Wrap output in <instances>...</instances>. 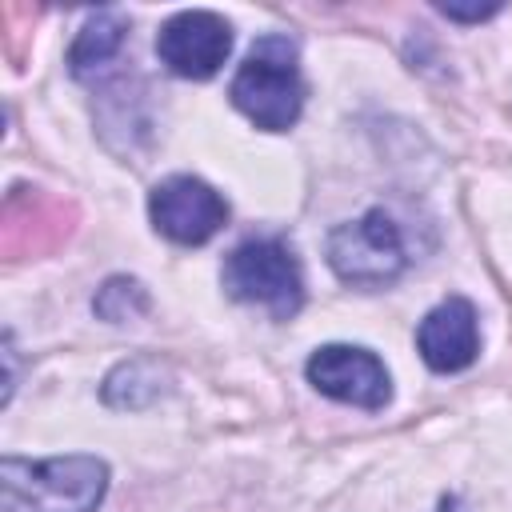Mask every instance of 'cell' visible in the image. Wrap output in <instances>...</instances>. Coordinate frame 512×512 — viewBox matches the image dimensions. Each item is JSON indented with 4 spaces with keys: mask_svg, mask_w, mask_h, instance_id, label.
Masks as SVG:
<instances>
[{
    "mask_svg": "<svg viewBox=\"0 0 512 512\" xmlns=\"http://www.w3.org/2000/svg\"><path fill=\"white\" fill-rule=\"evenodd\" d=\"M108 488V464L96 456H52V460H0V504L4 512H96Z\"/></svg>",
    "mask_w": 512,
    "mask_h": 512,
    "instance_id": "obj_1",
    "label": "cell"
},
{
    "mask_svg": "<svg viewBox=\"0 0 512 512\" xmlns=\"http://www.w3.org/2000/svg\"><path fill=\"white\" fill-rule=\"evenodd\" d=\"M232 104L264 132H284L300 120L304 108V80H300V56L296 44L280 32L260 36L244 64L236 68L228 84Z\"/></svg>",
    "mask_w": 512,
    "mask_h": 512,
    "instance_id": "obj_2",
    "label": "cell"
},
{
    "mask_svg": "<svg viewBox=\"0 0 512 512\" xmlns=\"http://www.w3.org/2000/svg\"><path fill=\"white\" fill-rule=\"evenodd\" d=\"M224 292L240 304H260L268 308L276 320H288L300 312L304 304V272L296 252L284 240L260 236V240H244L224 256L220 268Z\"/></svg>",
    "mask_w": 512,
    "mask_h": 512,
    "instance_id": "obj_3",
    "label": "cell"
},
{
    "mask_svg": "<svg viewBox=\"0 0 512 512\" xmlns=\"http://www.w3.org/2000/svg\"><path fill=\"white\" fill-rule=\"evenodd\" d=\"M404 260L408 256H404L400 228L380 208L364 212L360 220L336 224L328 232V264L344 284H356V288L392 284L404 272Z\"/></svg>",
    "mask_w": 512,
    "mask_h": 512,
    "instance_id": "obj_4",
    "label": "cell"
},
{
    "mask_svg": "<svg viewBox=\"0 0 512 512\" xmlns=\"http://www.w3.org/2000/svg\"><path fill=\"white\" fill-rule=\"evenodd\" d=\"M148 216H152V228L160 236H168L172 244L192 248V244H208L224 228L228 204L200 176H168L152 188Z\"/></svg>",
    "mask_w": 512,
    "mask_h": 512,
    "instance_id": "obj_5",
    "label": "cell"
},
{
    "mask_svg": "<svg viewBox=\"0 0 512 512\" xmlns=\"http://www.w3.org/2000/svg\"><path fill=\"white\" fill-rule=\"evenodd\" d=\"M308 384L340 404H356V408H384L392 400V380L388 368L380 364L376 352L360 348V344H324L308 356Z\"/></svg>",
    "mask_w": 512,
    "mask_h": 512,
    "instance_id": "obj_6",
    "label": "cell"
},
{
    "mask_svg": "<svg viewBox=\"0 0 512 512\" xmlns=\"http://www.w3.org/2000/svg\"><path fill=\"white\" fill-rule=\"evenodd\" d=\"M232 52V28L216 12H176L156 32V56L168 72L184 80H208Z\"/></svg>",
    "mask_w": 512,
    "mask_h": 512,
    "instance_id": "obj_7",
    "label": "cell"
},
{
    "mask_svg": "<svg viewBox=\"0 0 512 512\" xmlns=\"http://www.w3.org/2000/svg\"><path fill=\"white\" fill-rule=\"evenodd\" d=\"M416 348L432 372H460L480 352V328L476 308L464 296L440 300L416 328Z\"/></svg>",
    "mask_w": 512,
    "mask_h": 512,
    "instance_id": "obj_8",
    "label": "cell"
},
{
    "mask_svg": "<svg viewBox=\"0 0 512 512\" xmlns=\"http://www.w3.org/2000/svg\"><path fill=\"white\" fill-rule=\"evenodd\" d=\"M124 32H128V24H124L120 12H96V16H88V24L80 28V36H76L72 48H68V68H72V76H76V80H88L92 72H100V68L120 52Z\"/></svg>",
    "mask_w": 512,
    "mask_h": 512,
    "instance_id": "obj_9",
    "label": "cell"
},
{
    "mask_svg": "<svg viewBox=\"0 0 512 512\" xmlns=\"http://www.w3.org/2000/svg\"><path fill=\"white\" fill-rule=\"evenodd\" d=\"M164 380L168 376H164L160 360H128V364H120V368L108 372L104 400L112 408H144V404H152L168 388Z\"/></svg>",
    "mask_w": 512,
    "mask_h": 512,
    "instance_id": "obj_10",
    "label": "cell"
},
{
    "mask_svg": "<svg viewBox=\"0 0 512 512\" xmlns=\"http://www.w3.org/2000/svg\"><path fill=\"white\" fill-rule=\"evenodd\" d=\"M92 308H96V316H104L108 324H124V320H136V316L148 312V292H144V284L132 280V276H112V280H104V288L96 292Z\"/></svg>",
    "mask_w": 512,
    "mask_h": 512,
    "instance_id": "obj_11",
    "label": "cell"
},
{
    "mask_svg": "<svg viewBox=\"0 0 512 512\" xmlns=\"http://www.w3.org/2000/svg\"><path fill=\"white\" fill-rule=\"evenodd\" d=\"M448 20H464V24H476V20H488L500 12V4H480V8H460V4H436Z\"/></svg>",
    "mask_w": 512,
    "mask_h": 512,
    "instance_id": "obj_12",
    "label": "cell"
},
{
    "mask_svg": "<svg viewBox=\"0 0 512 512\" xmlns=\"http://www.w3.org/2000/svg\"><path fill=\"white\" fill-rule=\"evenodd\" d=\"M440 512H464V508H460L456 500H444V508H440Z\"/></svg>",
    "mask_w": 512,
    "mask_h": 512,
    "instance_id": "obj_13",
    "label": "cell"
}]
</instances>
